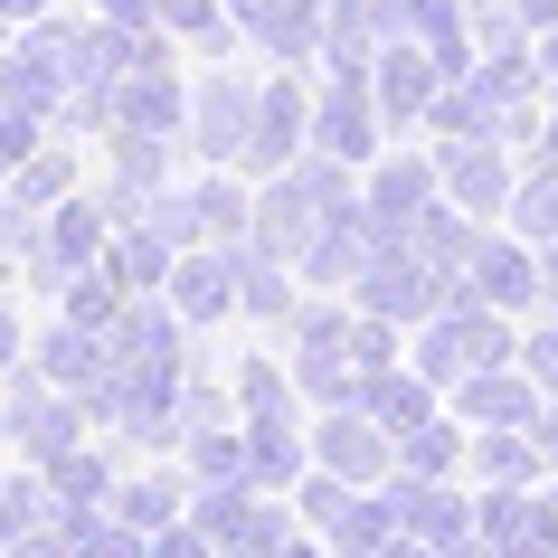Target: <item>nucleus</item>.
I'll use <instances>...</instances> for the list:
<instances>
[{"label":"nucleus","mask_w":558,"mask_h":558,"mask_svg":"<svg viewBox=\"0 0 558 558\" xmlns=\"http://www.w3.org/2000/svg\"><path fill=\"white\" fill-rule=\"evenodd\" d=\"M464 416H473V426H493V416H501V426H521V416H530V379H521V369H473V379H464Z\"/></svg>","instance_id":"f03ea898"},{"label":"nucleus","mask_w":558,"mask_h":558,"mask_svg":"<svg viewBox=\"0 0 558 558\" xmlns=\"http://www.w3.org/2000/svg\"><path fill=\"white\" fill-rule=\"evenodd\" d=\"M0 10H10V20H20V10H29V0H0Z\"/></svg>","instance_id":"dca6fc26"},{"label":"nucleus","mask_w":558,"mask_h":558,"mask_svg":"<svg viewBox=\"0 0 558 558\" xmlns=\"http://www.w3.org/2000/svg\"><path fill=\"white\" fill-rule=\"evenodd\" d=\"M95 208H58V265H76V256H95Z\"/></svg>","instance_id":"6e6552de"},{"label":"nucleus","mask_w":558,"mask_h":558,"mask_svg":"<svg viewBox=\"0 0 558 558\" xmlns=\"http://www.w3.org/2000/svg\"><path fill=\"white\" fill-rule=\"evenodd\" d=\"M549 161H558V114H549Z\"/></svg>","instance_id":"2eb2a0df"},{"label":"nucleus","mask_w":558,"mask_h":558,"mask_svg":"<svg viewBox=\"0 0 558 558\" xmlns=\"http://www.w3.org/2000/svg\"><path fill=\"white\" fill-rule=\"evenodd\" d=\"M10 341H20V331H10V313H0V360H10Z\"/></svg>","instance_id":"f8f14e48"},{"label":"nucleus","mask_w":558,"mask_h":558,"mask_svg":"<svg viewBox=\"0 0 558 558\" xmlns=\"http://www.w3.org/2000/svg\"><path fill=\"white\" fill-rule=\"evenodd\" d=\"M473 464H483V483H530L539 454H530L521 436H483V445H473Z\"/></svg>","instance_id":"0eeeda50"},{"label":"nucleus","mask_w":558,"mask_h":558,"mask_svg":"<svg viewBox=\"0 0 558 558\" xmlns=\"http://www.w3.org/2000/svg\"><path fill=\"white\" fill-rule=\"evenodd\" d=\"M313 454H323V473H341V483H369V473H379V454H398V436H388L379 416H351V426H323V436H313Z\"/></svg>","instance_id":"f257e3e1"},{"label":"nucleus","mask_w":558,"mask_h":558,"mask_svg":"<svg viewBox=\"0 0 558 558\" xmlns=\"http://www.w3.org/2000/svg\"><path fill=\"white\" fill-rule=\"evenodd\" d=\"M445 161H454L445 190H454L464 208H501V190H511V180H501V151H445Z\"/></svg>","instance_id":"7ed1b4c3"},{"label":"nucleus","mask_w":558,"mask_h":558,"mask_svg":"<svg viewBox=\"0 0 558 558\" xmlns=\"http://www.w3.org/2000/svg\"><path fill=\"white\" fill-rule=\"evenodd\" d=\"M398 454H408L416 473H445V454H454V426H426V436H408Z\"/></svg>","instance_id":"1a4fd4ad"},{"label":"nucleus","mask_w":558,"mask_h":558,"mask_svg":"<svg viewBox=\"0 0 558 558\" xmlns=\"http://www.w3.org/2000/svg\"><path fill=\"white\" fill-rule=\"evenodd\" d=\"M388 558H426V549H416V530H408V549H388Z\"/></svg>","instance_id":"ddd939ff"},{"label":"nucleus","mask_w":558,"mask_h":558,"mask_svg":"<svg viewBox=\"0 0 558 558\" xmlns=\"http://www.w3.org/2000/svg\"><path fill=\"white\" fill-rule=\"evenodd\" d=\"M549 66H558V48H549Z\"/></svg>","instance_id":"f3484780"},{"label":"nucleus","mask_w":558,"mask_h":558,"mask_svg":"<svg viewBox=\"0 0 558 558\" xmlns=\"http://www.w3.org/2000/svg\"><path fill=\"white\" fill-rule=\"evenodd\" d=\"M473 284L501 294V303H530V265L511 256V246H473Z\"/></svg>","instance_id":"39448f33"},{"label":"nucleus","mask_w":558,"mask_h":558,"mask_svg":"<svg viewBox=\"0 0 558 558\" xmlns=\"http://www.w3.org/2000/svg\"><path fill=\"white\" fill-rule=\"evenodd\" d=\"M151 558H199V530H161V539H151Z\"/></svg>","instance_id":"9b49d317"},{"label":"nucleus","mask_w":558,"mask_h":558,"mask_svg":"<svg viewBox=\"0 0 558 558\" xmlns=\"http://www.w3.org/2000/svg\"><path fill=\"white\" fill-rule=\"evenodd\" d=\"M379 105H388V114H426V105H436V76H426V58H388Z\"/></svg>","instance_id":"423d86ee"},{"label":"nucleus","mask_w":558,"mask_h":558,"mask_svg":"<svg viewBox=\"0 0 558 558\" xmlns=\"http://www.w3.org/2000/svg\"><path fill=\"white\" fill-rule=\"evenodd\" d=\"M313 133H323V151H351V161H360V151H369V95L341 86V95L323 105V123H313Z\"/></svg>","instance_id":"20e7f679"},{"label":"nucleus","mask_w":558,"mask_h":558,"mask_svg":"<svg viewBox=\"0 0 558 558\" xmlns=\"http://www.w3.org/2000/svg\"><path fill=\"white\" fill-rule=\"evenodd\" d=\"M549 464H558V416H549Z\"/></svg>","instance_id":"4468645a"},{"label":"nucleus","mask_w":558,"mask_h":558,"mask_svg":"<svg viewBox=\"0 0 558 558\" xmlns=\"http://www.w3.org/2000/svg\"><path fill=\"white\" fill-rule=\"evenodd\" d=\"M180 303H228V275L218 265H180Z\"/></svg>","instance_id":"9d476101"}]
</instances>
